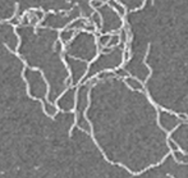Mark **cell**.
I'll return each mask as SVG.
<instances>
[{
    "label": "cell",
    "mask_w": 188,
    "mask_h": 178,
    "mask_svg": "<svg viewBox=\"0 0 188 178\" xmlns=\"http://www.w3.org/2000/svg\"><path fill=\"white\" fill-rule=\"evenodd\" d=\"M109 4H110V5H111V7L114 8V9H117V10H118V12H119V13H120L122 16L124 14V8L122 7V5H119L118 3H115L114 0H109Z\"/></svg>",
    "instance_id": "cell-5"
},
{
    "label": "cell",
    "mask_w": 188,
    "mask_h": 178,
    "mask_svg": "<svg viewBox=\"0 0 188 178\" xmlns=\"http://www.w3.org/2000/svg\"><path fill=\"white\" fill-rule=\"evenodd\" d=\"M127 81V83L131 86L132 89H136V90H142V83L140 81H137V79L134 78H127L125 79Z\"/></svg>",
    "instance_id": "cell-3"
},
{
    "label": "cell",
    "mask_w": 188,
    "mask_h": 178,
    "mask_svg": "<svg viewBox=\"0 0 188 178\" xmlns=\"http://www.w3.org/2000/svg\"><path fill=\"white\" fill-rule=\"evenodd\" d=\"M74 92H76V89H71L68 90L64 97H65V101H61L59 100L56 103V108L61 112H72V110L76 108V99H74Z\"/></svg>",
    "instance_id": "cell-1"
},
{
    "label": "cell",
    "mask_w": 188,
    "mask_h": 178,
    "mask_svg": "<svg viewBox=\"0 0 188 178\" xmlns=\"http://www.w3.org/2000/svg\"><path fill=\"white\" fill-rule=\"evenodd\" d=\"M92 18H93V21H95V23H96V26H97V27H100V26H101V22H100V17H99V13H93Z\"/></svg>",
    "instance_id": "cell-6"
},
{
    "label": "cell",
    "mask_w": 188,
    "mask_h": 178,
    "mask_svg": "<svg viewBox=\"0 0 188 178\" xmlns=\"http://www.w3.org/2000/svg\"><path fill=\"white\" fill-rule=\"evenodd\" d=\"M110 40H111V35H104V36H101V37H100L99 44L101 45V46H106V47H108Z\"/></svg>",
    "instance_id": "cell-4"
},
{
    "label": "cell",
    "mask_w": 188,
    "mask_h": 178,
    "mask_svg": "<svg viewBox=\"0 0 188 178\" xmlns=\"http://www.w3.org/2000/svg\"><path fill=\"white\" fill-rule=\"evenodd\" d=\"M91 4H92L93 8H96V7H100V5H101V2H92Z\"/></svg>",
    "instance_id": "cell-7"
},
{
    "label": "cell",
    "mask_w": 188,
    "mask_h": 178,
    "mask_svg": "<svg viewBox=\"0 0 188 178\" xmlns=\"http://www.w3.org/2000/svg\"><path fill=\"white\" fill-rule=\"evenodd\" d=\"M76 30H72V28H65V30H63V31L59 33V39L60 41L63 42V44H68L73 37H74V35H76Z\"/></svg>",
    "instance_id": "cell-2"
}]
</instances>
